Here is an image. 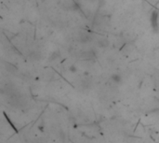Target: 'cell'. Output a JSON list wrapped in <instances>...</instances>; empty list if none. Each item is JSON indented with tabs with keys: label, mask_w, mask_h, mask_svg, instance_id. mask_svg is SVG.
<instances>
[{
	"label": "cell",
	"mask_w": 159,
	"mask_h": 143,
	"mask_svg": "<svg viewBox=\"0 0 159 143\" xmlns=\"http://www.w3.org/2000/svg\"><path fill=\"white\" fill-rule=\"evenodd\" d=\"M96 58V53L94 50H87L80 53V59L82 60H92Z\"/></svg>",
	"instance_id": "cell-1"
},
{
	"label": "cell",
	"mask_w": 159,
	"mask_h": 143,
	"mask_svg": "<svg viewBox=\"0 0 159 143\" xmlns=\"http://www.w3.org/2000/svg\"><path fill=\"white\" fill-rule=\"evenodd\" d=\"M92 40V37L91 35L88 32H82L80 33L79 35V41L82 43V44H87L90 42Z\"/></svg>",
	"instance_id": "cell-2"
},
{
	"label": "cell",
	"mask_w": 159,
	"mask_h": 143,
	"mask_svg": "<svg viewBox=\"0 0 159 143\" xmlns=\"http://www.w3.org/2000/svg\"><path fill=\"white\" fill-rule=\"evenodd\" d=\"M97 46L100 48H107V47H109V45H110V41L107 38H102L101 39H99L98 41H97Z\"/></svg>",
	"instance_id": "cell-3"
},
{
	"label": "cell",
	"mask_w": 159,
	"mask_h": 143,
	"mask_svg": "<svg viewBox=\"0 0 159 143\" xmlns=\"http://www.w3.org/2000/svg\"><path fill=\"white\" fill-rule=\"evenodd\" d=\"M30 59L32 61H39L41 59V54L37 52L32 53L30 54Z\"/></svg>",
	"instance_id": "cell-4"
},
{
	"label": "cell",
	"mask_w": 159,
	"mask_h": 143,
	"mask_svg": "<svg viewBox=\"0 0 159 143\" xmlns=\"http://www.w3.org/2000/svg\"><path fill=\"white\" fill-rule=\"evenodd\" d=\"M60 56H61V52H60V51H55V52H53L52 53L50 54L49 61H54L56 59L60 58Z\"/></svg>",
	"instance_id": "cell-5"
},
{
	"label": "cell",
	"mask_w": 159,
	"mask_h": 143,
	"mask_svg": "<svg viewBox=\"0 0 159 143\" xmlns=\"http://www.w3.org/2000/svg\"><path fill=\"white\" fill-rule=\"evenodd\" d=\"M6 68L8 69V71H9V72H12V73H16L17 72V68L16 66H14L13 65L11 64H6Z\"/></svg>",
	"instance_id": "cell-6"
},
{
	"label": "cell",
	"mask_w": 159,
	"mask_h": 143,
	"mask_svg": "<svg viewBox=\"0 0 159 143\" xmlns=\"http://www.w3.org/2000/svg\"><path fill=\"white\" fill-rule=\"evenodd\" d=\"M112 80L114 81V83H121V76L120 75H118V74H114L112 76Z\"/></svg>",
	"instance_id": "cell-7"
},
{
	"label": "cell",
	"mask_w": 159,
	"mask_h": 143,
	"mask_svg": "<svg viewBox=\"0 0 159 143\" xmlns=\"http://www.w3.org/2000/svg\"><path fill=\"white\" fill-rule=\"evenodd\" d=\"M70 69H71L72 72H74V71H75V68H74V66H73V68H71Z\"/></svg>",
	"instance_id": "cell-8"
}]
</instances>
